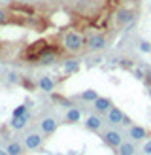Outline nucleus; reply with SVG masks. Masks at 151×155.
<instances>
[{
  "label": "nucleus",
  "instance_id": "f257e3e1",
  "mask_svg": "<svg viewBox=\"0 0 151 155\" xmlns=\"http://www.w3.org/2000/svg\"><path fill=\"white\" fill-rule=\"evenodd\" d=\"M64 42H66V48H68V49L76 51V49H79V48H81L83 38H81L79 34H76V32H70V34L64 38Z\"/></svg>",
  "mask_w": 151,
  "mask_h": 155
},
{
  "label": "nucleus",
  "instance_id": "f03ea898",
  "mask_svg": "<svg viewBox=\"0 0 151 155\" xmlns=\"http://www.w3.org/2000/svg\"><path fill=\"white\" fill-rule=\"evenodd\" d=\"M106 144H110L111 148H117V146H121L123 142H121V136L115 133V130H110V133H106Z\"/></svg>",
  "mask_w": 151,
  "mask_h": 155
},
{
  "label": "nucleus",
  "instance_id": "7ed1b4c3",
  "mask_svg": "<svg viewBox=\"0 0 151 155\" xmlns=\"http://www.w3.org/2000/svg\"><path fill=\"white\" fill-rule=\"evenodd\" d=\"M87 44H89L91 49H100V48L106 45V40H104L102 36H91L89 40H87Z\"/></svg>",
  "mask_w": 151,
  "mask_h": 155
},
{
  "label": "nucleus",
  "instance_id": "20e7f679",
  "mask_svg": "<svg viewBox=\"0 0 151 155\" xmlns=\"http://www.w3.org/2000/svg\"><path fill=\"white\" fill-rule=\"evenodd\" d=\"M117 19H119V23H130L132 19H134V12H130V10H121L117 12Z\"/></svg>",
  "mask_w": 151,
  "mask_h": 155
},
{
  "label": "nucleus",
  "instance_id": "39448f33",
  "mask_svg": "<svg viewBox=\"0 0 151 155\" xmlns=\"http://www.w3.org/2000/svg\"><path fill=\"white\" fill-rule=\"evenodd\" d=\"M25 144H27V148H28V150H36L38 146L42 144V138L38 136V134H30L27 140H25Z\"/></svg>",
  "mask_w": 151,
  "mask_h": 155
},
{
  "label": "nucleus",
  "instance_id": "423d86ee",
  "mask_svg": "<svg viewBox=\"0 0 151 155\" xmlns=\"http://www.w3.org/2000/svg\"><path fill=\"white\" fill-rule=\"evenodd\" d=\"M108 119H110L111 123H121L125 117H123V114H121V110H117V108H111L110 114H108Z\"/></svg>",
  "mask_w": 151,
  "mask_h": 155
},
{
  "label": "nucleus",
  "instance_id": "0eeeda50",
  "mask_svg": "<svg viewBox=\"0 0 151 155\" xmlns=\"http://www.w3.org/2000/svg\"><path fill=\"white\" fill-rule=\"evenodd\" d=\"M95 106H96L98 112H106V110H110V100L108 98H98L95 102Z\"/></svg>",
  "mask_w": 151,
  "mask_h": 155
},
{
  "label": "nucleus",
  "instance_id": "6e6552de",
  "mask_svg": "<svg viewBox=\"0 0 151 155\" xmlns=\"http://www.w3.org/2000/svg\"><path fill=\"white\" fill-rule=\"evenodd\" d=\"M42 129L45 130V133H53V130L57 129V123L53 121V119H43L42 121Z\"/></svg>",
  "mask_w": 151,
  "mask_h": 155
},
{
  "label": "nucleus",
  "instance_id": "1a4fd4ad",
  "mask_svg": "<svg viewBox=\"0 0 151 155\" xmlns=\"http://www.w3.org/2000/svg\"><path fill=\"white\" fill-rule=\"evenodd\" d=\"M130 136L136 138V140H140V138L146 136V130H143L142 127H132V129H130Z\"/></svg>",
  "mask_w": 151,
  "mask_h": 155
},
{
  "label": "nucleus",
  "instance_id": "9d476101",
  "mask_svg": "<svg viewBox=\"0 0 151 155\" xmlns=\"http://www.w3.org/2000/svg\"><path fill=\"white\" fill-rule=\"evenodd\" d=\"M66 117H68V121H78V119L81 117V114H79V110H78V108H72V110H68Z\"/></svg>",
  "mask_w": 151,
  "mask_h": 155
},
{
  "label": "nucleus",
  "instance_id": "9b49d317",
  "mask_svg": "<svg viewBox=\"0 0 151 155\" xmlns=\"http://www.w3.org/2000/svg\"><path fill=\"white\" fill-rule=\"evenodd\" d=\"M25 123H27V117H13L11 119V127L13 129H23Z\"/></svg>",
  "mask_w": 151,
  "mask_h": 155
},
{
  "label": "nucleus",
  "instance_id": "f8f14e48",
  "mask_svg": "<svg viewBox=\"0 0 151 155\" xmlns=\"http://www.w3.org/2000/svg\"><path fill=\"white\" fill-rule=\"evenodd\" d=\"M121 155H132L134 153V146L132 144H121Z\"/></svg>",
  "mask_w": 151,
  "mask_h": 155
},
{
  "label": "nucleus",
  "instance_id": "ddd939ff",
  "mask_svg": "<svg viewBox=\"0 0 151 155\" xmlns=\"http://www.w3.org/2000/svg\"><path fill=\"white\" fill-rule=\"evenodd\" d=\"M81 98H83V100H95V102H96V100H98V95H96V91L89 89V91L83 93V97H81Z\"/></svg>",
  "mask_w": 151,
  "mask_h": 155
},
{
  "label": "nucleus",
  "instance_id": "4468645a",
  "mask_svg": "<svg viewBox=\"0 0 151 155\" xmlns=\"http://www.w3.org/2000/svg\"><path fill=\"white\" fill-rule=\"evenodd\" d=\"M87 127L89 129H98V127H100V119L95 117V115H91V117L87 119Z\"/></svg>",
  "mask_w": 151,
  "mask_h": 155
},
{
  "label": "nucleus",
  "instance_id": "2eb2a0df",
  "mask_svg": "<svg viewBox=\"0 0 151 155\" xmlns=\"http://www.w3.org/2000/svg\"><path fill=\"white\" fill-rule=\"evenodd\" d=\"M40 87L43 91H51L53 89V81L49 80V78H43V80H40Z\"/></svg>",
  "mask_w": 151,
  "mask_h": 155
},
{
  "label": "nucleus",
  "instance_id": "dca6fc26",
  "mask_svg": "<svg viewBox=\"0 0 151 155\" xmlns=\"http://www.w3.org/2000/svg\"><path fill=\"white\" fill-rule=\"evenodd\" d=\"M21 153V146L19 144H10L8 146V155H19Z\"/></svg>",
  "mask_w": 151,
  "mask_h": 155
},
{
  "label": "nucleus",
  "instance_id": "f3484780",
  "mask_svg": "<svg viewBox=\"0 0 151 155\" xmlns=\"http://www.w3.org/2000/svg\"><path fill=\"white\" fill-rule=\"evenodd\" d=\"M64 70L66 72H76V70H78V63H76V61H66V63H64Z\"/></svg>",
  "mask_w": 151,
  "mask_h": 155
},
{
  "label": "nucleus",
  "instance_id": "a211bd4d",
  "mask_svg": "<svg viewBox=\"0 0 151 155\" xmlns=\"http://www.w3.org/2000/svg\"><path fill=\"white\" fill-rule=\"evenodd\" d=\"M25 112H27L25 106H17V108H15V112H13V117H25Z\"/></svg>",
  "mask_w": 151,
  "mask_h": 155
},
{
  "label": "nucleus",
  "instance_id": "6ab92c4d",
  "mask_svg": "<svg viewBox=\"0 0 151 155\" xmlns=\"http://www.w3.org/2000/svg\"><path fill=\"white\" fill-rule=\"evenodd\" d=\"M140 48H142V51H146V53H147V51H151V45H149L147 42H142Z\"/></svg>",
  "mask_w": 151,
  "mask_h": 155
},
{
  "label": "nucleus",
  "instance_id": "aec40b11",
  "mask_svg": "<svg viewBox=\"0 0 151 155\" xmlns=\"http://www.w3.org/2000/svg\"><path fill=\"white\" fill-rule=\"evenodd\" d=\"M143 151H146V153H151V140L146 144V148H143Z\"/></svg>",
  "mask_w": 151,
  "mask_h": 155
},
{
  "label": "nucleus",
  "instance_id": "412c9836",
  "mask_svg": "<svg viewBox=\"0 0 151 155\" xmlns=\"http://www.w3.org/2000/svg\"><path fill=\"white\" fill-rule=\"evenodd\" d=\"M0 23H4V13L0 12Z\"/></svg>",
  "mask_w": 151,
  "mask_h": 155
},
{
  "label": "nucleus",
  "instance_id": "4be33fe9",
  "mask_svg": "<svg viewBox=\"0 0 151 155\" xmlns=\"http://www.w3.org/2000/svg\"><path fill=\"white\" fill-rule=\"evenodd\" d=\"M0 155H8V151H4V150H0Z\"/></svg>",
  "mask_w": 151,
  "mask_h": 155
},
{
  "label": "nucleus",
  "instance_id": "5701e85b",
  "mask_svg": "<svg viewBox=\"0 0 151 155\" xmlns=\"http://www.w3.org/2000/svg\"><path fill=\"white\" fill-rule=\"evenodd\" d=\"M149 95H151V89H149Z\"/></svg>",
  "mask_w": 151,
  "mask_h": 155
}]
</instances>
